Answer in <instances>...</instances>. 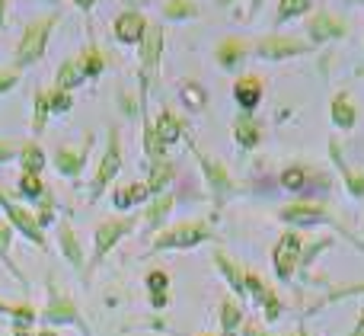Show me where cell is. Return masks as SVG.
Here are the masks:
<instances>
[{
    "label": "cell",
    "mask_w": 364,
    "mask_h": 336,
    "mask_svg": "<svg viewBox=\"0 0 364 336\" xmlns=\"http://www.w3.org/2000/svg\"><path fill=\"white\" fill-rule=\"evenodd\" d=\"M352 295H364V282H355V285H339V288H333V292H329L326 298L320 301V308L336 305V301H342V298H352Z\"/></svg>",
    "instance_id": "cell-40"
},
{
    "label": "cell",
    "mask_w": 364,
    "mask_h": 336,
    "mask_svg": "<svg viewBox=\"0 0 364 336\" xmlns=\"http://www.w3.org/2000/svg\"><path fill=\"white\" fill-rule=\"evenodd\" d=\"M304 32H307V42L314 45V48H320L323 42L346 38L348 36V26L342 23L336 13H329L326 6H316V10L307 16V23H304Z\"/></svg>",
    "instance_id": "cell-12"
},
{
    "label": "cell",
    "mask_w": 364,
    "mask_h": 336,
    "mask_svg": "<svg viewBox=\"0 0 364 336\" xmlns=\"http://www.w3.org/2000/svg\"><path fill=\"white\" fill-rule=\"evenodd\" d=\"M48 115H51V103H48V90H36V96H32V135H42L45 125H48Z\"/></svg>",
    "instance_id": "cell-34"
},
{
    "label": "cell",
    "mask_w": 364,
    "mask_h": 336,
    "mask_svg": "<svg viewBox=\"0 0 364 336\" xmlns=\"http://www.w3.org/2000/svg\"><path fill=\"white\" fill-rule=\"evenodd\" d=\"M10 243H13V228H10V221H0V263L6 266V273H13V279L19 282L23 288H29V279L23 275V269L13 263V256H10Z\"/></svg>",
    "instance_id": "cell-31"
},
{
    "label": "cell",
    "mask_w": 364,
    "mask_h": 336,
    "mask_svg": "<svg viewBox=\"0 0 364 336\" xmlns=\"http://www.w3.org/2000/svg\"><path fill=\"white\" fill-rule=\"evenodd\" d=\"M90 147H93V135H83V141L77 147H58L55 154H51V167H55L61 177L68 179H77L83 173V167H87L90 160Z\"/></svg>",
    "instance_id": "cell-14"
},
{
    "label": "cell",
    "mask_w": 364,
    "mask_h": 336,
    "mask_svg": "<svg viewBox=\"0 0 364 336\" xmlns=\"http://www.w3.org/2000/svg\"><path fill=\"white\" fill-rule=\"evenodd\" d=\"M179 96H182V103H186V109H195V112L208 106V93L198 80H182Z\"/></svg>",
    "instance_id": "cell-37"
},
{
    "label": "cell",
    "mask_w": 364,
    "mask_h": 336,
    "mask_svg": "<svg viewBox=\"0 0 364 336\" xmlns=\"http://www.w3.org/2000/svg\"><path fill=\"white\" fill-rule=\"evenodd\" d=\"M160 13H164V19H170V23H186V19L198 16L201 10L195 0H166V4L160 6Z\"/></svg>",
    "instance_id": "cell-35"
},
{
    "label": "cell",
    "mask_w": 364,
    "mask_h": 336,
    "mask_svg": "<svg viewBox=\"0 0 364 336\" xmlns=\"http://www.w3.org/2000/svg\"><path fill=\"white\" fill-rule=\"evenodd\" d=\"M288 336H307V333H304V330H294V333H288Z\"/></svg>",
    "instance_id": "cell-53"
},
{
    "label": "cell",
    "mask_w": 364,
    "mask_h": 336,
    "mask_svg": "<svg viewBox=\"0 0 364 336\" xmlns=\"http://www.w3.org/2000/svg\"><path fill=\"white\" fill-rule=\"evenodd\" d=\"M329 157H333L336 170L342 173V179H346V189L352 199H364V173H355L352 167L346 164V157H342V147L336 138H329Z\"/></svg>",
    "instance_id": "cell-24"
},
{
    "label": "cell",
    "mask_w": 364,
    "mask_h": 336,
    "mask_svg": "<svg viewBox=\"0 0 364 336\" xmlns=\"http://www.w3.org/2000/svg\"><path fill=\"white\" fill-rule=\"evenodd\" d=\"M346 4H364V0H346Z\"/></svg>",
    "instance_id": "cell-54"
},
{
    "label": "cell",
    "mask_w": 364,
    "mask_h": 336,
    "mask_svg": "<svg viewBox=\"0 0 364 336\" xmlns=\"http://www.w3.org/2000/svg\"><path fill=\"white\" fill-rule=\"evenodd\" d=\"M230 4H237V0H218V6H230Z\"/></svg>",
    "instance_id": "cell-50"
},
{
    "label": "cell",
    "mask_w": 364,
    "mask_h": 336,
    "mask_svg": "<svg viewBox=\"0 0 364 336\" xmlns=\"http://www.w3.org/2000/svg\"><path fill=\"white\" fill-rule=\"evenodd\" d=\"M125 4H151V0H125Z\"/></svg>",
    "instance_id": "cell-51"
},
{
    "label": "cell",
    "mask_w": 364,
    "mask_h": 336,
    "mask_svg": "<svg viewBox=\"0 0 364 336\" xmlns=\"http://www.w3.org/2000/svg\"><path fill=\"white\" fill-rule=\"evenodd\" d=\"M13 336H38L36 327H13Z\"/></svg>",
    "instance_id": "cell-44"
},
{
    "label": "cell",
    "mask_w": 364,
    "mask_h": 336,
    "mask_svg": "<svg viewBox=\"0 0 364 336\" xmlns=\"http://www.w3.org/2000/svg\"><path fill=\"white\" fill-rule=\"evenodd\" d=\"M38 336H61L58 330H38Z\"/></svg>",
    "instance_id": "cell-49"
},
{
    "label": "cell",
    "mask_w": 364,
    "mask_h": 336,
    "mask_svg": "<svg viewBox=\"0 0 364 336\" xmlns=\"http://www.w3.org/2000/svg\"><path fill=\"white\" fill-rule=\"evenodd\" d=\"M0 209H4V215H6V221H10V228L16 231V234H23L29 243H36V247H48V241H45V231L38 228V221H36V215H32L26 205H19V202H13L6 192H0Z\"/></svg>",
    "instance_id": "cell-13"
},
{
    "label": "cell",
    "mask_w": 364,
    "mask_h": 336,
    "mask_svg": "<svg viewBox=\"0 0 364 336\" xmlns=\"http://www.w3.org/2000/svg\"><path fill=\"white\" fill-rule=\"evenodd\" d=\"M316 6L314 0H278V13H275V32L282 29L284 23H291V19L297 16H310Z\"/></svg>",
    "instance_id": "cell-33"
},
{
    "label": "cell",
    "mask_w": 364,
    "mask_h": 336,
    "mask_svg": "<svg viewBox=\"0 0 364 336\" xmlns=\"http://www.w3.org/2000/svg\"><path fill=\"white\" fill-rule=\"evenodd\" d=\"M173 205H176V192H160V196H151L141 211V221H144V231H164L166 228V218L173 215Z\"/></svg>",
    "instance_id": "cell-18"
},
{
    "label": "cell",
    "mask_w": 364,
    "mask_h": 336,
    "mask_svg": "<svg viewBox=\"0 0 364 336\" xmlns=\"http://www.w3.org/2000/svg\"><path fill=\"white\" fill-rule=\"evenodd\" d=\"M48 103H51V115H64L74 109V96L64 93V90H55V87L48 90Z\"/></svg>",
    "instance_id": "cell-39"
},
{
    "label": "cell",
    "mask_w": 364,
    "mask_h": 336,
    "mask_svg": "<svg viewBox=\"0 0 364 336\" xmlns=\"http://www.w3.org/2000/svg\"><path fill=\"white\" fill-rule=\"evenodd\" d=\"M58 19H61V10H51V13H42L38 19H32V23L26 26L19 42H16V48H13V68L23 70V68H29V64H36L38 58H45Z\"/></svg>",
    "instance_id": "cell-2"
},
{
    "label": "cell",
    "mask_w": 364,
    "mask_h": 336,
    "mask_svg": "<svg viewBox=\"0 0 364 336\" xmlns=\"http://www.w3.org/2000/svg\"><path fill=\"white\" fill-rule=\"evenodd\" d=\"M6 4H10V0H0V29L6 26Z\"/></svg>",
    "instance_id": "cell-48"
},
{
    "label": "cell",
    "mask_w": 364,
    "mask_h": 336,
    "mask_svg": "<svg viewBox=\"0 0 364 336\" xmlns=\"http://www.w3.org/2000/svg\"><path fill=\"white\" fill-rule=\"evenodd\" d=\"M329 115H333V125L339 128V132H352V128L358 125V109H355L352 96H348L346 90L333 96V103H329Z\"/></svg>",
    "instance_id": "cell-25"
},
{
    "label": "cell",
    "mask_w": 364,
    "mask_h": 336,
    "mask_svg": "<svg viewBox=\"0 0 364 336\" xmlns=\"http://www.w3.org/2000/svg\"><path fill=\"white\" fill-rule=\"evenodd\" d=\"M141 224V215H119V218H106V221L96 224L93 231V256H90V266H87V279L96 273L102 260L109 256V250H115V243H122L134 228Z\"/></svg>",
    "instance_id": "cell-5"
},
{
    "label": "cell",
    "mask_w": 364,
    "mask_h": 336,
    "mask_svg": "<svg viewBox=\"0 0 364 336\" xmlns=\"http://www.w3.org/2000/svg\"><path fill=\"white\" fill-rule=\"evenodd\" d=\"M58 247H61L64 260H68L70 266L77 269V273H87V256H83V243H80V237L74 234L70 221H61V224H58Z\"/></svg>",
    "instance_id": "cell-21"
},
{
    "label": "cell",
    "mask_w": 364,
    "mask_h": 336,
    "mask_svg": "<svg viewBox=\"0 0 364 336\" xmlns=\"http://www.w3.org/2000/svg\"><path fill=\"white\" fill-rule=\"evenodd\" d=\"M186 145H188V151H192V157L198 160V170H201V177H205V186H208V196H211V202H214V209H224L227 202H230L233 196L240 192V186H237V179L230 177V170H227L224 164H220L218 157H211V154H205L198 145H195L192 138L186 135Z\"/></svg>",
    "instance_id": "cell-3"
},
{
    "label": "cell",
    "mask_w": 364,
    "mask_h": 336,
    "mask_svg": "<svg viewBox=\"0 0 364 336\" xmlns=\"http://www.w3.org/2000/svg\"><path fill=\"white\" fill-rule=\"evenodd\" d=\"M119 173H122V135H119V128H109L106 147H102V157H100V164H96L93 183H90V202H96V199L115 183Z\"/></svg>",
    "instance_id": "cell-9"
},
{
    "label": "cell",
    "mask_w": 364,
    "mask_h": 336,
    "mask_svg": "<svg viewBox=\"0 0 364 336\" xmlns=\"http://www.w3.org/2000/svg\"><path fill=\"white\" fill-rule=\"evenodd\" d=\"M77 58H80V68H83V74H87V80H96V77L109 68V55L100 48V45H87Z\"/></svg>",
    "instance_id": "cell-32"
},
{
    "label": "cell",
    "mask_w": 364,
    "mask_h": 336,
    "mask_svg": "<svg viewBox=\"0 0 364 336\" xmlns=\"http://www.w3.org/2000/svg\"><path fill=\"white\" fill-rule=\"evenodd\" d=\"M19 83V70L16 68H0V93H10Z\"/></svg>",
    "instance_id": "cell-41"
},
{
    "label": "cell",
    "mask_w": 364,
    "mask_h": 336,
    "mask_svg": "<svg viewBox=\"0 0 364 336\" xmlns=\"http://www.w3.org/2000/svg\"><path fill=\"white\" fill-rule=\"evenodd\" d=\"M16 160H19V170H23V173H38V177H42L45 164H48V157H45L42 145H38L36 138H32V141H26V145H19Z\"/></svg>",
    "instance_id": "cell-30"
},
{
    "label": "cell",
    "mask_w": 364,
    "mask_h": 336,
    "mask_svg": "<svg viewBox=\"0 0 364 336\" xmlns=\"http://www.w3.org/2000/svg\"><path fill=\"white\" fill-rule=\"evenodd\" d=\"M176 179V164L173 160H157V164H151V173H147L144 186L151 196H160V192H166V186Z\"/></svg>",
    "instance_id": "cell-29"
},
{
    "label": "cell",
    "mask_w": 364,
    "mask_h": 336,
    "mask_svg": "<svg viewBox=\"0 0 364 336\" xmlns=\"http://www.w3.org/2000/svg\"><path fill=\"white\" fill-rule=\"evenodd\" d=\"M348 336H364V308H361V317H358V324H355V330L348 333Z\"/></svg>",
    "instance_id": "cell-46"
},
{
    "label": "cell",
    "mask_w": 364,
    "mask_h": 336,
    "mask_svg": "<svg viewBox=\"0 0 364 336\" xmlns=\"http://www.w3.org/2000/svg\"><path fill=\"white\" fill-rule=\"evenodd\" d=\"M80 83H87V74H83L80 68V58H68V61L58 64L55 70V90H64V93H74Z\"/></svg>",
    "instance_id": "cell-27"
},
{
    "label": "cell",
    "mask_w": 364,
    "mask_h": 336,
    "mask_svg": "<svg viewBox=\"0 0 364 336\" xmlns=\"http://www.w3.org/2000/svg\"><path fill=\"white\" fill-rule=\"evenodd\" d=\"M74 4H77V6H80V10H83V13H90V10H93V6H96V0H74Z\"/></svg>",
    "instance_id": "cell-47"
},
{
    "label": "cell",
    "mask_w": 364,
    "mask_h": 336,
    "mask_svg": "<svg viewBox=\"0 0 364 336\" xmlns=\"http://www.w3.org/2000/svg\"><path fill=\"white\" fill-rule=\"evenodd\" d=\"M246 298H252L259 308H262V314H265V320L269 324H275L278 317H282V298L275 295V288L272 285H265V279L262 275H256V273H246Z\"/></svg>",
    "instance_id": "cell-15"
},
{
    "label": "cell",
    "mask_w": 364,
    "mask_h": 336,
    "mask_svg": "<svg viewBox=\"0 0 364 336\" xmlns=\"http://www.w3.org/2000/svg\"><path fill=\"white\" fill-rule=\"evenodd\" d=\"M233 141H237L243 151H252L262 141V122L252 119V112H240L233 119Z\"/></svg>",
    "instance_id": "cell-23"
},
{
    "label": "cell",
    "mask_w": 364,
    "mask_h": 336,
    "mask_svg": "<svg viewBox=\"0 0 364 336\" xmlns=\"http://www.w3.org/2000/svg\"><path fill=\"white\" fill-rule=\"evenodd\" d=\"M16 192H19L23 199H29V202H38V199L48 192V186H45V179L38 177V173H19Z\"/></svg>",
    "instance_id": "cell-36"
},
{
    "label": "cell",
    "mask_w": 364,
    "mask_h": 336,
    "mask_svg": "<svg viewBox=\"0 0 364 336\" xmlns=\"http://www.w3.org/2000/svg\"><path fill=\"white\" fill-rule=\"evenodd\" d=\"M144 285L151 295H170V273H166V269H151Z\"/></svg>",
    "instance_id": "cell-38"
},
{
    "label": "cell",
    "mask_w": 364,
    "mask_h": 336,
    "mask_svg": "<svg viewBox=\"0 0 364 336\" xmlns=\"http://www.w3.org/2000/svg\"><path fill=\"white\" fill-rule=\"evenodd\" d=\"M278 183H282V189L294 192V196H301V199H316L320 192L333 189V177L323 173V170H316V167H307V164L284 167L282 177H278Z\"/></svg>",
    "instance_id": "cell-8"
},
{
    "label": "cell",
    "mask_w": 364,
    "mask_h": 336,
    "mask_svg": "<svg viewBox=\"0 0 364 336\" xmlns=\"http://www.w3.org/2000/svg\"><path fill=\"white\" fill-rule=\"evenodd\" d=\"M154 132H157V138L170 147V145H176V141H186V122H182L170 106H164L157 112V119H154Z\"/></svg>",
    "instance_id": "cell-22"
},
{
    "label": "cell",
    "mask_w": 364,
    "mask_h": 336,
    "mask_svg": "<svg viewBox=\"0 0 364 336\" xmlns=\"http://www.w3.org/2000/svg\"><path fill=\"white\" fill-rule=\"evenodd\" d=\"M195 336H224V333H195Z\"/></svg>",
    "instance_id": "cell-52"
},
{
    "label": "cell",
    "mask_w": 364,
    "mask_h": 336,
    "mask_svg": "<svg viewBox=\"0 0 364 336\" xmlns=\"http://www.w3.org/2000/svg\"><path fill=\"white\" fill-rule=\"evenodd\" d=\"M45 292H48V301H45L42 314H38V320L48 327H77L83 336H93L90 333V324L80 317V308L74 305V298H68V295L58 292L55 279L45 282Z\"/></svg>",
    "instance_id": "cell-7"
},
{
    "label": "cell",
    "mask_w": 364,
    "mask_h": 336,
    "mask_svg": "<svg viewBox=\"0 0 364 336\" xmlns=\"http://www.w3.org/2000/svg\"><path fill=\"white\" fill-rule=\"evenodd\" d=\"M278 218H282L288 228H316V224H329V228H336L339 234H346L358 250H364V243L358 237H352V231H348L346 224L329 211V205L320 202V199H297V202H291V205H282V209H278Z\"/></svg>",
    "instance_id": "cell-1"
},
{
    "label": "cell",
    "mask_w": 364,
    "mask_h": 336,
    "mask_svg": "<svg viewBox=\"0 0 364 336\" xmlns=\"http://www.w3.org/2000/svg\"><path fill=\"white\" fill-rule=\"evenodd\" d=\"M211 263L218 266V273L227 279V285H230L233 298L246 301V269L240 266L237 260H230V256H227L224 250H214V253H211Z\"/></svg>",
    "instance_id": "cell-19"
},
{
    "label": "cell",
    "mask_w": 364,
    "mask_h": 336,
    "mask_svg": "<svg viewBox=\"0 0 364 336\" xmlns=\"http://www.w3.org/2000/svg\"><path fill=\"white\" fill-rule=\"evenodd\" d=\"M262 96H265V83H262V77H256V74H246L233 83V100H237L240 112H252V109L262 103Z\"/></svg>",
    "instance_id": "cell-20"
},
{
    "label": "cell",
    "mask_w": 364,
    "mask_h": 336,
    "mask_svg": "<svg viewBox=\"0 0 364 336\" xmlns=\"http://www.w3.org/2000/svg\"><path fill=\"white\" fill-rule=\"evenodd\" d=\"M151 199V192H147V186L141 183H125V186H115L112 189V205L119 211H128V209H134V205H141V202H147Z\"/></svg>",
    "instance_id": "cell-28"
},
{
    "label": "cell",
    "mask_w": 364,
    "mask_h": 336,
    "mask_svg": "<svg viewBox=\"0 0 364 336\" xmlns=\"http://www.w3.org/2000/svg\"><path fill=\"white\" fill-rule=\"evenodd\" d=\"M214 241V231L208 221H182L173 224V228H164L151 243V253H164V250H192L201 247V243Z\"/></svg>",
    "instance_id": "cell-6"
},
{
    "label": "cell",
    "mask_w": 364,
    "mask_h": 336,
    "mask_svg": "<svg viewBox=\"0 0 364 336\" xmlns=\"http://www.w3.org/2000/svg\"><path fill=\"white\" fill-rule=\"evenodd\" d=\"M250 51H252V45L246 42L243 36H227V38H220L218 48H214V61L224 70H237V68H243Z\"/></svg>",
    "instance_id": "cell-17"
},
{
    "label": "cell",
    "mask_w": 364,
    "mask_h": 336,
    "mask_svg": "<svg viewBox=\"0 0 364 336\" xmlns=\"http://www.w3.org/2000/svg\"><path fill=\"white\" fill-rule=\"evenodd\" d=\"M218 311H220V333H224V336H237L240 327H243V320H246L243 305H240L233 295H224V298H220V305H218Z\"/></svg>",
    "instance_id": "cell-26"
},
{
    "label": "cell",
    "mask_w": 364,
    "mask_h": 336,
    "mask_svg": "<svg viewBox=\"0 0 364 336\" xmlns=\"http://www.w3.org/2000/svg\"><path fill=\"white\" fill-rule=\"evenodd\" d=\"M164 26L151 23L138 45V80H141V115H147V93H151V83L157 80V68H160V58H164Z\"/></svg>",
    "instance_id": "cell-4"
},
{
    "label": "cell",
    "mask_w": 364,
    "mask_h": 336,
    "mask_svg": "<svg viewBox=\"0 0 364 336\" xmlns=\"http://www.w3.org/2000/svg\"><path fill=\"white\" fill-rule=\"evenodd\" d=\"M19 154V147L13 145V141H6V138H0V164H10L13 157Z\"/></svg>",
    "instance_id": "cell-42"
},
{
    "label": "cell",
    "mask_w": 364,
    "mask_h": 336,
    "mask_svg": "<svg viewBox=\"0 0 364 336\" xmlns=\"http://www.w3.org/2000/svg\"><path fill=\"white\" fill-rule=\"evenodd\" d=\"M147 26H151V19H147L141 10L128 6V10H122L119 16H115V23H112V36L119 38L122 45H141V38H144Z\"/></svg>",
    "instance_id": "cell-16"
},
{
    "label": "cell",
    "mask_w": 364,
    "mask_h": 336,
    "mask_svg": "<svg viewBox=\"0 0 364 336\" xmlns=\"http://www.w3.org/2000/svg\"><path fill=\"white\" fill-rule=\"evenodd\" d=\"M301 250H304V237L297 231H284L278 237L275 250H272V266H275V275L282 282H294L297 275V263H301Z\"/></svg>",
    "instance_id": "cell-11"
},
{
    "label": "cell",
    "mask_w": 364,
    "mask_h": 336,
    "mask_svg": "<svg viewBox=\"0 0 364 336\" xmlns=\"http://www.w3.org/2000/svg\"><path fill=\"white\" fill-rule=\"evenodd\" d=\"M240 333H243V336H272V333H265L262 327L256 324V320H243V327H240Z\"/></svg>",
    "instance_id": "cell-43"
},
{
    "label": "cell",
    "mask_w": 364,
    "mask_h": 336,
    "mask_svg": "<svg viewBox=\"0 0 364 336\" xmlns=\"http://www.w3.org/2000/svg\"><path fill=\"white\" fill-rule=\"evenodd\" d=\"M262 4H265V0H250V19H252V16H259V10H262Z\"/></svg>",
    "instance_id": "cell-45"
},
{
    "label": "cell",
    "mask_w": 364,
    "mask_h": 336,
    "mask_svg": "<svg viewBox=\"0 0 364 336\" xmlns=\"http://www.w3.org/2000/svg\"><path fill=\"white\" fill-rule=\"evenodd\" d=\"M310 51H314V45L307 38H294V36H284V32H269V36L252 42V55L262 58V61H284V58L310 55Z\"/></svg>",
    "instance_id": "cell-10"
}]
</instances>
